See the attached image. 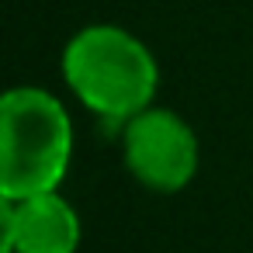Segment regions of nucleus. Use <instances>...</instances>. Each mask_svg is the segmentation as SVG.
<instances>
[{
    "mask_svg": "<svg viewBox=\"0 0 253 253\" xmlns=\"http://www.w3.org/2000/svg\"><path fill=\"white\" fill-rule=\"evenodd\" d=\"M73 160V122L45 87H11L0 97V198L59 191Z\"/></svg>",
    "mask_w": 253,
    "mask_h": 253,
    "instance_id": "2",
    "label": "nucleus"
},
{
    "mask_svg": "<svg viewBox=\"0 0 253 253\" xmlns=\"http://www.w3.org/2000/svg\"><path fill=\"white\" fill-rule=\"evenodd\" d=\"M80 239V215L59 191L0 198V253H77Z\"/></svg>",
    "mask_w": 253,
    "mask_h": 253,
    "instance_id": "4",
    "label": "nucleus"
},
{
    "mask_svg": "<svg viewBox=\"0 0 253 253\" xmlns=\"http://www.w3.org/2000/svg\"><path fill=\"white\" fill-rule=\"evenodd\" d=\"M63 80L87 111L125 125L153 104L160 66L149 45L132 32L118 25H87L63 49Z\"/></svg>",
    "mask_w": 253,
    "mask_h": 253,
    "instance_id": "1",
    "label": "nucleus"
},
{
    "mask_svg": "<svg viewBox=\"0 0 253 253\" xmlns=\"http://www.w3.org/2000/svg\"><path fill=\"white\" fill-rule=\"evenodd\" d=\"M125 170L149 191L173 194L184 191L201 163V146L194 128L170 108H146L122 125Z\"/></svg>",
    "mask_w": 253,
    "mask_h": 253,
    "instance_id": "3",
    "label": "nucleus"
}]
</instances>
